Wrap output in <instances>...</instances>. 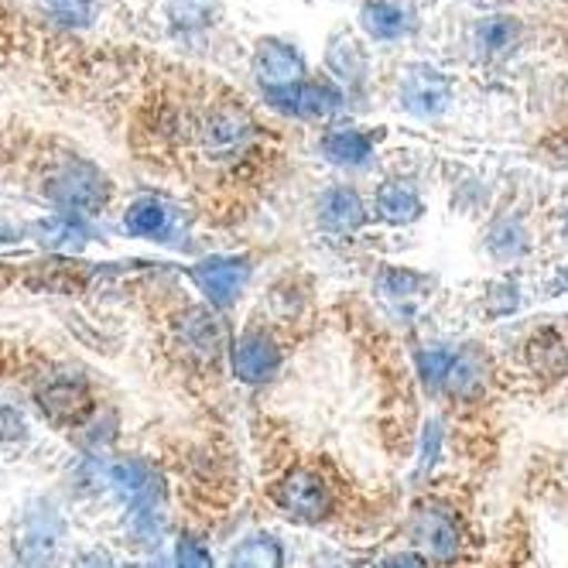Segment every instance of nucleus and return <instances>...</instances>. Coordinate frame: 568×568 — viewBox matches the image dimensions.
I'll return each mask as SVG.
<instances>
[{
  "label": "nucleus",
  "instance_id": "obj_3",
  "mask_svg": "<svg viewBox=\"0 0 568 568\" xmlns=\"http://www.w3.org/2000/svg\"><path fill=\"white\" fill-rule=\"evenodd\" d=\"M284 363H288V349H284V339L277 336V326H271V322H247V326L233 333L226 367L240 387L264 390L277 384L284 374Z\"/></svg>",
  "mask_w": 568,
  "mask_h": 568
},
{
  "label": "nucleus",
  "instance_id": "obj_10",
  "mask_svg": "<svg viewBox=\"0 0 568 568\" xmlns=\"http://www.w3.org/2000/svg\"><path fill=\"white\" fill-rule=\"evenodd\" d=\"M264 103L277 110L281 116L305 120V124H326L343 106L346 93L333 83H318V79H302L295 87L264 90Z\"/></svg>",
  "mask_w": 568,
  "mask_h": 568
},
{
  "label": "nucleus",
  "instance_id": "obj_2",
  "mask_svg": "<svg viewBox=\"0 0 568 568\" xmlns=\"http://www.w3.org/2000/svg\"><path fill=\"white\" fill-rule=\"evenodd\" d=\"M408 548L432 561V568H456L469 548V524L466 514L449 497H418L400 524Z\"/></svg>",
  "mask_w": 568,
  "mask_h": 568
},
{
  "label": "nucleus",
  "instance_id": "obj_26",
  "mask_svg": "<svg viewBox=\"0 0 568 568\" xmlns=\"http://www.w3.org/2000/svg\"><path fill=\"white\" fill-rule=\"evenodd\" d=\"M175 568H220L213 548L199 535H182L175 541Z\"/></svg>",
  "mask_w": 568,
  "mask_h": 568
},
{
  "label": "nucleus",
  "instance_id": "obj_19",
  "mask_svg": "<svg viewBox=\"0 0 568 568\" xmlns=\"http://www.w3.org/2000/svg\"><path fill=\"white\" fill-rule=\"evenodd\" d=\"M456 346L459 343H445V339H425L412 349V374L422 387L425 397L442 400L445 390V377H449V367L456 359Z\"/></svg>",
  "mask_w": 568,
  "mask_h": 568
},
{
  "label": "nucleus",
  "instance_id": "obj_21",
  "mask_svg": "<svg viewBox=\"0 0 568 568\" xmlns=\"http://www.w3.org/2000/svg\"><path fill=\"white\" fill-rule=\"evenodd\" d=\"M172 226V210L154 195L134 199L124 213V230L138 240H169Z\"/></svg>",
  "mask_w": 568,
  "mask_h": 568
},
{
  "label": "nucleus",
  "instance_id": "obj_1",
  "mask_svg": "<svg viewBox=\"0 0 568 568\" xmlns=\"http://www.w3.org/2000/svg\"><path fill=\"white\" fill-rule=\"evenodd\" d=\"M271 507L295 527H326L343 514L339 483L318 463H292L284 466L267 486Z\"/></svg>",
  "mask_w": 568,
  "mask_h": 568
},
{
  "label": "nucleus",
  "instance_id": "obj_27",
  "mask_svg": "<svg viewBox=\"0 0 568 568\" xmlns=\"http://www.w3.org/2000/svg\"><path fill=\"white\" fill-rule=\"evenodd\" d=\"M363 568H432V561L428 558H422L415 548H390V551H384V555H377V558H371Z\"/></svg>",
  "mask_w": 568,
  "mask_h": 568
},
{
  "label": "nucleus",
  "instance_id": "obj_29",
  "mask_svg": "<svg viewBox=\"0 0 568 568\" xmlns=\"http://www.w3.org/2000/svg\"><path fill=\"white\" fill-rule=\"evenodd\" d=\"M548 288H551V295H568V264H558V267H555V274H551V281H548Z\"/></svg>",
  "mask_w": 568,
  "mask_h": 568
},
{
  "label": "nucleus",
  "instance_id": "obj_6",
  "mask_svg": "<svg viewBox=\"0 0 568 568\" xmlns=\"http://www.w3.org/2000/svg\"><path fill=\"white\" fill-rule=\"evenodd\" d=\"M497 384V363L483 343H459L456 359L445 377L442 400H449L453 408H479V404L490 397Z\"/></svg>",
  "mask_w": 568,
  "mask_h": 568
},
{
  "label": "nucleus",
  "instance_id": "obj_16",
  "mask_svg": "<svg viewBox=\"0 0 568 568\" xmlns=\"http://www.w3.org/2000/svg\"><path fill=\"white\" fill-rule=\"evenodd\" d=\"M254 75L261 90H281V87H295L305 75V59L295 45L277 42V38H264L254 49Z\"/></svg>",
  "mask_w": 568,
  "mask_h": 568
},
{
  "label": "nucleus",
  "instance_id": "obj_4",
  "mask_svg": "<svg viewBox=\"0 0 568 568\" xmlns=\"http://www.w3.org/2000/svg\"><path fill=\"white\" fill-rule=\"evenodd\" d=\"M202 154L216 165H240L257 148V120L240 103H216L199 124Z\"/></svg>",
  "mask_w": 568,
  "mask_h": 568
},
{
  "label": "nucleus",
  "instance_id": "obj_30",
  "mask_svg": "<svg viewBox=\"0 0 568 568\" xmlns=\"http://www.w3.org/2000/svg\"><path fill=\"white\" fill-rule=\"evenodd\" d=\"M561 240L568 243V206H565V220H561Z\"/></svg>",
  "mask_w": 568,
  "mask_h": 568
},
{
  "label": "nucleus",
  "instance_id": "obj_8",
  "mask_svg": "<svg viewBox=\"0 0 568 568\" xmlns=\"http://www.w3.org/2000/svg\"><path fill=\"white\" fill-rule=\"evenodd\" d=\"M374 223L371 202L359 195L356 185L333 182L315 195V226L329 240H356Z\"/></svg>",
  "mask_w": 568,
  "mask_h": 568
},
{
  "label": "nucleus",
  "instance_id": "obj_20",
  "mask_svg": "<svg viewBox=\"0 0 568 568\" xmlns=\"http://www.w3.org/2000/svg\"><path fill=\"white\" fill-rule=\"evenodd\" d=\"M359 28L371 42H400L404 34H412L415 18L390 0H367L359 8Z\"/></svg>",
  "mask_w": 568,
  "mask_h": 568
},
{
  "label": "nucleus",
  "instance_id": "obj_18",
  "mask_svg": "<svg viewBox=\"0 0 568 568\" xmlns=\"http://www.w3.org/2000/svg\"><path fill=\"white\" fill-rule=\"evenodd\" d=\"M288 565L292 555L284 538L271 531V527H254V531H247L230 548L223 568H288Z\"/></svg>",
  "mask_w": 568,
  "mask_h": 568
},
{
  "label": "nucleus",
  "instance_id": "obj_23",
  "mask_svg": "<svg viewBox=\"0 0 568 568\" xmlns=\"http://www.w3.org/2000/svg\"><path fill=\"white\" fill-rule=\"evenodd\" d=\"M326 65H329V72L339 79L346 90L367 83V69H371L367 52H363V45H356L353 38H346V34H339V38H333V42H329Z\"/></svg>",
  "mask_w": 568,
  "mask_h": 568
},
{
  "label": "nucleus",
  "instance_id": "obj_28",
  "mask_svg": "<svg viewBox=\"0 0 568 568\" xmlns=\"http://www.w3.org/2000/svg\"><path fill=\"white\" fill-rule=\"evenodd\" d=\"M49 8L69 24H90L97 14V0H49Z\"/></svg>",
  "mask_w": 568,
  "mask_h": 568
},
{
  "label": "nucleus",
  "instance_id": "obj_12",
  "mask_svg": "<svg viewBox=\"0 0 568 568\" xmlns=\"http://www.w3.org/2000/svg\"><path fill=\"white\" fill-rule=\"evenodd\" d=\"M397 103L404 113H412L415 120H438L449 113L453 106V83L449 75L438 72L435 65H408L397 83Z\"/></svg>",
  "mask_w": 568,
  "mask_h": 568
},
{
  "label": "nucleus",
  "instance_id": "obj_13",
  "mask_svg": "<svg viewBox=\"0 0 568 568\" xmlns=\"http://www.w3.org/2000/svg\"><path fill=\"white\" fill-rule=\"evenodd\" d=\"M520 367L538 387H555L568 377V336L561 326H535L520 343Z\"/></svg>",
  "mask_w": 568,
  "mask_h": 568
},
{
  "label": "nucleus",
  "instance_id": "obj_25",
  "mask_svg": "<svg viewBox=\"0 0 568 568\" xmlns=\"http://www.w3.org/2000/svg\"><path fill=\"white\" fill-rule=\"evenodd\" d=\"M514 34H517V28L507 18H486L476 28V42L486 55H500L514 45Z\"/></svg>",
  "mask_w": 568,
  "mask_h": 568
},
{
  "label": "nucleus",
  "instance_id": "obj_11",
  "mask_svg": "<svg viewBox=\"0 0 568 568\" xmlns=\"http://www.w3.org/2000/svg\"><path fill=\"white\" fill-rule=\"evenodd\" d=\"M49 195L55 206H62V216H90L100 213L110 199V182L100 169L87 165V161H69V165L52 179Z\"/></svg>",
  "mask_w": 568,
  "mask_h": 568
},
{
  "label": "nucleus",
  "instance_id": "obj_24",
  "mask_svg": "<svg viewBox=\"0 0 568 568\" xmlns=\"http://www.w3.org/2000/svg\"><path fill=\"white\" fill-rule=\"evenodd\" d=\"M442 453H445V422L438 415H432L422 432H418V449H415V476L425 479L438 469L442 463Z\"/></svg>",
  "mask_w": 568,
  "mask_h": 568
},
{
  "label": "nucleus",
  "instance_id": "obj_15",
  "mask_svg": "<svg viewBox=\"0 0 568 568\" xmlns=\"http://www.w3.org/2000/svg\"><path fill=\"white\" fill-rule=\"evenodd\" d=\"M371 210H374V220L377 223H384L390 230H408V226H415V223L425 220L428 202H425L422 189L412 179L390 175V179H384L374 189Z\"/></svg>",
  "mask_w": 568,
  "mask_h": 568
},
{
  "label": "nucleus",
  "instance_id": "obj_7",
  "mask_svg": "<svg viewBox=\"0 0 568 568\" xmlns=\"http://www.w3.org/2000/svg\"><path fill=\"white\" fill-rule=\"evenodd\" d=\"M377 302L404 322H418L435 295V277L408 264H384L374 277Z\"/></svg>",
  "mask_w": 568,
  "mask_h": 568
},
{
  "label": "nucleus",
  "instance_id": "obj_22",
  "mask_svg": "<svg viewBox=\"0 0 568 568\" xmlns=\"http://www.w3.org/2000/svg\"><path fill=\"white\" fill-rule=\"evenodd\" d=\"M524 308V284L517 274L504 271L497 274L494 281H486V288L479 295V312L490 318V322H500V318H510Z\"/></svg>",
  "mask_w": 568,
  "mask_h": 568
},
{
  "label": "nucleus",
  "instance_id": "obj_9",
  "mask_svg": "<svg viewBox=\"0 0 568 568\" xmlns=\"http://www.w3.org/2000/svg\"><path fill=\"white\" fill-rule=\"evenodd\" d=\"M175 336H179V346L189 359L202 363V367H213V363L226 359L230 353V326H226V315L210 308V305H192L179 315L175 322Z\"/></svg>",
  "mask_w": 568,
  "mask_h": 568
},
{
  "label": "nucleus",
  "instance_id": "obj_17",
  "mask_svg": "<svg viewBox=\"0 0 568 568\" xmlns=\"http://www.w3.org/2000/svg\"><path fill=\"white\" fill-rule=\"evenodd\" d=\"M318 151L333 169H343V172H363V169H371L377 161L374 138L367 131H359V128H349V124L329 128L318 141Z\"/></svg>",
  "mask_w": 568,
  "mask_h": 568
},
{
  "label": "nucleus",
  "instance_id": "obj_5",
  "mask_svg": "<svg viewBox=\"0 0 568 568\" xmlns=\"http://www.w3.org/2000/svg\"><path fill=\"white\" fill-rule=\"evenodd\" d=\"M257 264L247 254H210L195 264H189V281L195 284V292L202 295V305H210L216 312H233L240 298L247 295L254 281Z\"/></svg>",
  "mask_w": 568,
  "mask_h": 568
},
{
  "label": "nucleus",
  "instance_id": "obj_14",
  "mask_svg": "<svg viewBox=\"0 0 568 568\" xmlns=\"http://www.w3.org/2000/svg\"><path fill=\"white\" fill-rule=\"evenodd\" d=\"M483 251L497 267L514 271L535 254V230L520 210H500L483 230Z\"/></svg>",
  "mask_w": 568,
  "mask_h": 568
}]
</instances>
